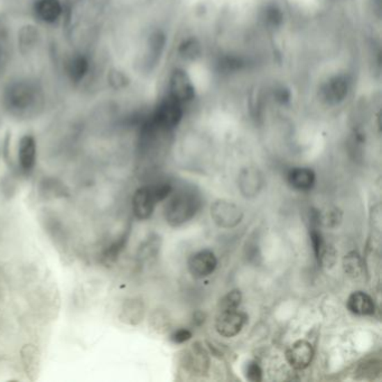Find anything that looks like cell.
I'll list each match as a JSON object with an SVG mask.
<instances>
[{"label":"cell","instance_id":"cell-1","mask_svg":"<svg viewBox=\"0 0 382 382\" xmlns=\"http://www.w3.org/2000/svg\"><path fill=\"white\" fill-rule=\"evenodd\" d=\"M3 104L13 115L29 116L42 106L43 95L33 82L17 81L5 90Z\"/></svg>","mask_w":382,"mask_h":382},{"label":"cell","instance_id":"cell-2","mask_svg":"<svg viewBox=\"0 0 382 382\" xmlns=\"http://www.w3.org/2000/svg\"><path fill=\"white\" fill-rule=\"evenodd\" d=\"M201 207V198L193 191L181 190L170 196L165 207V218L170 227H181L192 220Z\"/></svg>","mask_w":382,"mask_h":382},{"label":"cell","instance_id":"cell-3","mask_svg":"<svg viewBox=\"0 0 382 382\" xmlns=\"http://www.w3.org/2000/svg\"><path fill=\"white\" fill-rule=\"evenodd\" d=\"M211 218L218 227L232 229L242 221L244 212L232 202L218 200L211 207Z\"/></svg>","mask_w":382,"mask_h":382},{"label":"cell","instance_id":"cell-4","mask_svg":"<svg viewBox=\"0 0 382 382\" xmlns=\"http://www.w3.org/2000/svg\"><path fill=\"white\" fill-rule=\"evenodd\" d=\"M183 118V106L178 101L168 98L159 104L154 115V126L161 130L175 128Z\"/></svg>","mask_w":382,"mask_h":382},{"label":"cell","instance_id":"cell-5","mask_svg":"<svg viewBox=\"0 0 382 382\" xmlns=\"http://www.w3.org/2000/svg\"><path fill=\"white\" fill-rule=\"evenodd\" d=\"M247 315L238 310H220L216 319V330L224 337L238 335L247 323Z\"/></svg>","mask_w":382,"mask_h":382},{"label":"cell","instance_id":"cell-6","mask_svg":"<svg viewBox=\"0 0 382 382\" xmlns=\"http://www.w3.org/2000/svg\"><path fill=\"white\" fill-rule=\"evenodd\" d=\"M350 91V82L345 75H335L319 90V97L325 104L335 106L341 104L348 97Z\"/></svg>","mask_w":382,"mask_h":382},{"label":"cell","instance_id":"cell-7","mask_svg":"<svg viewBox=\"0 0 382 382\" xmlns=\"http://www.w3.org/2000/svg\"><path fill=\"white\" fill-rule=\"evenodd\" d=\"M218 267V259L211 250L193 253L187 262V268L194 278L203 279L212 275Z\"/></svg>","mask_w":382,"mask_h":382},{"label":"cell","instance_id":"cell-8","mask_svg":"<svg viewBox=\"0 0 382 382\" xmlns=\"http://www.w3.org/2000/svg\"><path fill=\"white\" fill-rule=\"evenodd\" d=\"M170 97L180 104L190 102L196 97V88L190 77L183 70H175L170 79Z\"/></svg>","mask_w":382,"mask_h":382},{"label":"cell","instance_id":"cell-9","mask_svg":"<svg viewBox=\"0 0 382 382\" xmlns=\"http://www.w3.org/2000/svg\"><path fill=\"white\" fill-rule=\"evenodd\" d=\"M183 365L187 371L196 376H203L210 368V358L209 353L200 343L191 345L189 350L185 351L183 356Z\"/></svg>","mask_w":382,"mask_h":382},{"label":"cell","instance_id":"cell-10","mask_svg":"<svg viewBox=\"0 0 382 382\" xmlns=\"http://www.w3.org/2000/svg\"><path fill=\"white\" fill-rule=\"evenodd\" d=\"M313 345L306 340L296 341L286 352L288 363L296 370H304L308 368L313 361Z\"/></svg>","mask_w":382,"mask_h":382},{"label":"cell","instance_id":"cell-11","mask_svg":"<svg viewBox=\"0 0 382 382\" xmlns=\"http://www.w3.org/2000/svg\"><path fill=\"white\" fill-rule=\"evenodd\" d=\"M156 202L154 194L150 187H141L136 191L135 196L132 198V211L136 218L139 220H147L152 216Z\"/></svg>","mask_w":382,"mask_h":382},{"label":"cell","instance_id":"cell-12","mask_svg":"<svg viewBox=\"0 0 382 382\" xmlns=\"http://www.w3.org/2000/svg\"><path fill=\"white\" fill-rule=\"evenodd\" d=\"M238 186L242 196L246 198H253L258 196L264 186V177L262 173L256 168L249 167L240 173L238 178Z\"/></svg>","mask_w":382,"mask_h":382},{"label":"cell","instance_id":"cell-13","mask_svg":"<svg viewBox=\"0 0 382 382\" xmlns=\"http://www.w3.org/2000/svg\"><path fill=\"white\" fill-rule=\"evenodd\" d=\"M36 155H38V147L36 141L32 135H25L22 137L18 146V159L22 170L29 173L36 164Z\"/></svg>","mask_w":382,"mask_h":382},{"label":"cell","instance_id":"cell-14","mask_svg":"<svg viewBox=\"0 0 382 382\" xmlns=\"http://www.w3.org/2000/svg\"><path fill=\"white\" fill-rule=\"evenodd\" d=\"M34 13L43 23L53 24L63 14V5L61 0H36Z\"/></svg>","mask_w":382,"mask_h":382},{"label":"cell","instance_id":"cell-15","mask_svg":"<svg viewBox=\"0 0 382 382\" xmlns=\"http://www.w3.org/2000/svg\"><path fill=\"white\" fill-rule=\"evenodd\" d=\"M349 310L356 315L361 317H370L374 315L376 312V304L370 295L365 292H354L349 296L348 302Z\"/></svg>","mask_w":382,"mask_h":382},{"label":"cell","instance_id":"cell-16","mask_svg":"<svg viewBox=\"0 0 382 382\" xmlns=\"http://www.w3.org/2000/svg\"><path fill=\"white\" fill-rule=\"evenodd\" d=\"M288 183L299 191H310L315 184V173L306 167H297L290 170L287 176Z\"/></svg>","mask_w":382,"mask_h":382},{"label":"cell","instance_id":"cell-17","mask_svg":"<svg viewBox=\"0 0 382 382\" xmlns=\"http://www.w3.org/2000/svg\"><path fill=\"white\" fill-rule=\"evenodd\" d=\"M89 60L83 54L74 55L66 63V74L73 83H80L89 72Z\"/></svg>","mask_w":382,"mask_h":382},{"label":"cell","instance_id":"cell-18","mask_svg":"<svg viewBox=\"0 0 382 382\" xmlns=\"http://www.w3.org/2000/svg\"><path fill=\"white\" fill-rule=\"evenodd\" d=\"M40 32L34 25H25L18 32V47L23 54H29L38 45Z\"/></svg>","mask_w":382,"mask_h":382},{"label":"cell","instance_id":"cell-19","mask_svg":"<svg viewBox=\"0 0 382 382\" xmlns=\"http://www.w3.org/2000/svg\"><path fill=\"white\" fill-rule=\"evenodd\" d=\"M12 51V40H10V32L6 22L0 17V74L8 65Z\"/></svg>","mask_w":382,"mask_h":382},{"label":"cell","instance_id":"cell-20","mask_svg":"<svg viewBox=\"0 0 382 382\" xmlns=\"http://www.w3.org/2000/svg\"><path fill=\"white\" fill-rule=\"evenodd\" d=\"M144 304L138 299H130L121 312V321L127 324L136 325L144 317Z\"/></svg>","mask_w":382,"mask_h":382},{"label":"cell","instance_id":"cell-21","mask_svg":"<svg viewBox=\"0 0 382 382\" xmlns=\"http://www.w3.org/2000/svg\"><path fill=\"white\" fill-rule=\"evenodd\" d=\"M178 53L184 60H196L202 54L201 43L196 38H187V40H183L178 47Z\"/></svg>","mask_w":382,"mask_h":382},{"label":"cell","instance_id":"cell-22","mask_svg":"<svg viewBox=\"0 0 382 382\" xmlns=\"http://www.w3.org/2000/svg\"><path fill=\"white\" fill-rule=\"evenodd\" d=\"M343 268L347 275L350 277H358L361 275L363 269V260L359 253L351 251L343 259Z\"/></svg>","mask_w":382,"mask_h":382},{"label":"cell","instance_id":"cell-23","mask_svg":"<svg viewBox=\"0 0 382 382\" xmlns=\"http://www.w3.org/2000/svg\"><path fill=\"white\" fill-rule=\"evenodd\" d=\"M262 18L266 26L271 27V29H277V27L282 25L284 15H282V10L278 7L268 6L264 8Z\"/></svg>","mask_w":382,"mask_h":382},{"label":"cell","instance_id":"cell-24","mask_svg":"<svg viewBox=\"0 0 382 382\" xmlns=\"http://www.w3.org/2000/svg\"><path fill=\"white\" fill-rule=\"evenodd\" d=\"M242 293L239 289H233L225 294L218 302V312L220 310H238L239 305L241 304Z\"/></svg>","mask_w":382,"mask_h":382},{"label":"cell","instance_id":"cell-25","mask_svg":"<svg viewBox=\"0 0 382 382\" xmlns=\"http://www.w3.org/2000/svg\"><path fill=\"white\" fill-rule=\"evenodd\" d=\"M342 222V212L337 207H333L324 213H319V224L324 227L333 228L339 227Z\"/></svg>","mask_w":382,"mask_h":382},{"label":"cell","instance_id":"cell-26","mask_svg":"<svg viewBox=\"0 0 382 382\" xmlns=\"http://www.w3.org/2000/svg\"><path fill=\"white\" fill-rule=\"evenodd\" d=\"M128 237H129V234L125 233L124 236L106 248L104 253V259L106 262H115L116 259L118 258L121 251L124 250L126 242L128 241Z\"/></svg>","mask_w":382,"mask_h":382},{"label":"cell","instance_id":"cell-27","mask_svg":"<svg viewBox=\"0 0 382 382\" xmlns=\"http://www.w3.org/2000/svg\"><path fill=\"white\" fill-rule=\"evenodd\" d=\"M310 236L312 246H313L314 255H315L317 260H319L323 250H324L325 246H326V242H325L324 238H323L322 233L319 230V225L317 224H312Z\"/></svg>","mask_w":382,"mask_h":382},{"label":"cell","instance_id":"cell-28","mask_svg":"<svg viewBox=\"0 0 382 382\" xmlns=\"http://www.w3.org/2000/svg\"><path fill=\"white\" fill-rule=\"evenodd\" d=\"M159 247H161L159 238L155 237V238L148 239L139 249V258L147 260V259L155 257L159 253Z\"/></svg>","mask_w":382,"mask_h":382},{"label":"cell","instance_id":"cell-29","mask_svg":"<svg viewBox=\"0 0 382 382\" xmlns=\"http://www.w3.org/2000/svg\"><path fill=\"white\" fill-rule=\"evenodd\" d=\"M108 82L112 89L121 90L129 84V79L120 70L112 69L108 73Z\"/></svg>","mask_w":382,"mask_h":382},{"label":"cell","instance_id":"cell-30","mask_svg":"<svg viewBox=\"0 0 382 382\" xmlns=\"http://www.w3.org/2000/svg\"><path fill=\"white\" fill-rule=\"evenodd\" d=\"M336 258H337V253H336L335 248L326 244L322 255L317 260V264H321L323 267L332 268L335 264Z\"/></svg>","mask_w":382,"mask_h":382},{"label":"cell","instance_id":"cell-31","mask_svg":"<svg viewBox=\"0 0 382 382\" xmlns=\"http://www.w3.org/2000/svg\"><path fill=\"white\" fill-rule=\"evenodd\" d=\"M156 202L164 201L173 193V186L168 182H161L155 186L150 187Z\"/></svg>","mask_w":382,"mask_h":382},{"label":"cell","instance_id":"cell-32","mask_svg":"<svg viewBox=\"0 0 382 382\" xmlns=\"http://www.w3.org/2000/svg\"><path fill=\"white\" fill-rule=\"evenodd\" d=\"M246 376L253 382H260L262 380V370L258 363L251 361L246 367Z\"/></svg>","mask_w":382,"mask_h":382},{"label":"cell","instance_id":"cell-33","mask_svg":"<svg viewBox=\"0 0 382 382\" xmlns=\"http://www.w3.org/2000/svg\"><path fill=\"white\" fill-rule=\"evenodd\" d=\"M192 332L187 328H180V330L175 331L174 333L170 335V340L173 343L175 344H182L191 340L192 337Z\"/></svg>","mask_w":382,"mask_h":382},{"label":"cell","instance_id":"cell-34","mask_svg":"<svg viewBox=\"0 0 382 382\" xmlns=\"http://www.w3.org/2000/svg\"><path fill=\"white\" fill-rule=\"evenodd\" d=\"M275 98L280 104H286L290 99L289 90L285 89V88H280L275 91Z\"/></svg>","mask_w":382,"mask_h":382}]
</instances>
